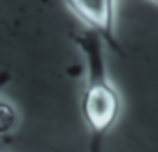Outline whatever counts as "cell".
I'll use <instances>...</instances> for the list:
<instances>
[{
  "label": "cell",
  "mask_w": 158,
  "mask_h": 152,
  "mask_svg": "<svg viewBox=\"0 0 158 152\" xmlns=\"http://www.w3.org/2000/svg\"><path fill=\"white\" fill-rule=\"evenodd\" d=\"M74 42L82 51L87 67L81 110L90 130V152H102V141L116 123L121 110L119 95L107 73L106 39L98 31L85 28L74 36Z\"/></svg>",
  "instance_id": "cell-1"
},
{
  "label": "cell",
  "mask_w": 158,
  "mask_h": 152,
  "mask_svg": "<svg viewBox=\"0 0 158 152\" xmlns=\"http://www.w3.org/2000/svg\"><path fill=\"white\" fill-rule=\"evenodd\" d=\"M17 121L19 118L14 106L6 101H2V106H0V129H2V133L11 132L17 126Z\"/></svg>",
  "instance_id": "cell-3"
},
{
  "label": "cell",
  "mask_w": 158,
  "mask_h": 152,
  "mask_svg": "<svg viewBox=\"0 0 158 152\" xmlns=\"http://www.w3.org/2000/svg\"><path fill=\"white\" fill-rule=\"evenodd\" d=\"M68 8L82 19L89 30L98 31L107 44L118 48L113 33L115 0H65Z\"/></svg>",
  "instance_id": "cell-2"
}]
</instances>
